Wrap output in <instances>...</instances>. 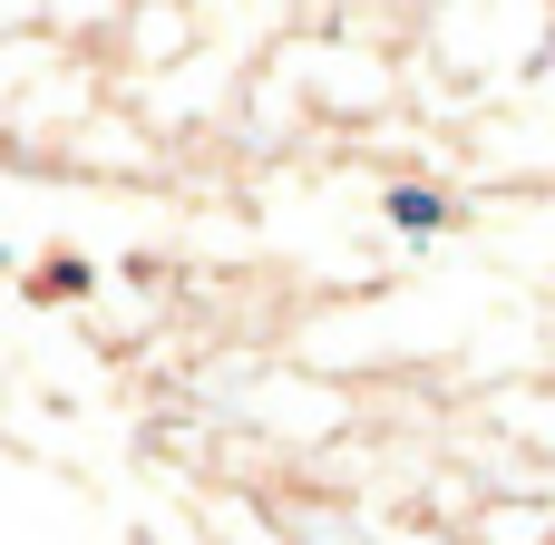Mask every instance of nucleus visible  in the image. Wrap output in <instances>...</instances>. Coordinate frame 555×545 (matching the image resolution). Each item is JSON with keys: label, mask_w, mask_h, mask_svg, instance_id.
<instances>
[{"label": "nucleus", "mask_w": 555, "mask_h": 545, "mask_svg": "<svg viewBox=\"0 0 555 545\" xmlns=\"http://www.w3.org/2000/svg\"><path fill=\"white\" fill-rule=\"evenodd\" d=\"M380 215H390L400 234H439V224H449V195H439V185H390Z\"/></svg>", "instance_id": "1"}, {"label": "nucleus", "mask_w": 555, "mask_h": 545, "mask_svg": "<svg viewBox=\"0 0 555 545\" xmlns=\"http://www.w3.org/2000/svg\"><path fill=\"white\" fill-rule=\"evenodd\" d=\"M39 293H49V302H78V293H88V263H78V254H49V263H39Z\"/></svg>", "instance_id": "2"}, {"label": "nucleus", "mask_w": 555, "mask_h": 545, "mask_svg": "<svg viewBox=\"0 0 555 545\" xmlns=\"http://www.w3.org/2000/svg\"><path fill=\"white\" fill-rule=\"evenodd\" d=\"M0 263H10V254H0Z\"/></svg>", "instance_id": "3"}]
</instances>
